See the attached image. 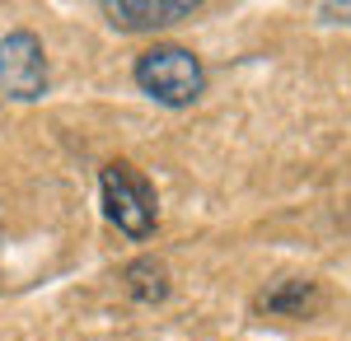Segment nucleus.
Masks as SVG:
<instances>
[{
    "mask_svg": "<svg viewBox=\"0 0 351 341\" xmlns=\"http://www.w3.org/2000/svg\"><path fill=\"white\" fill-rule=\"evenodd\" d=\"M132 79H136V89L145 99H155L160 108H192L206 94V66L178 42L145 47L132 61Z\"/></svg>",
    "mask_w": 351,
    "mask_h": 341,
    "instance_id": "f257e3e1",
    "label": "nucleus"
},
{
    "mask_svg": "<svg viewBox=\"0 0 351 341\" xmlns=\"http://www.w3.org/2000/svg\"><path fill=\"white\" fill-rule=\"evenodd\" d=\"M99 197H104V215L108 225H117L132 243H145L160 225V197H155V183L132 168L127 159H112L99 168Z\"/></svg>",
    "mask_w": 351,
    "mask_h": 341,
    "instance_id": "f03ea898",
    "label": "nucleus"
},
{
    "mask_svg": "<svg viewBox=\"0 0 351 341\" xmlns=\"http://www.w3.org/2000/svg\"><path fill=\"white\" fill-rule=\"evenodd\" d=\"M0 94L14 103H33L47 94V52L38 33L14 28L0 38Z\"/></svg>",
    "mask_w": 351,
    "mask_h": 341,
    "instance_id": "7ed1b4c3",
    "label": "nucleus"
},
{
    "mask_svg": "<svg viewBox=\"0 0 351 341\" xmlns=\"http://www.w3.org/2000/svg\"><path fill=\"white\" fill-rule=\"evenodd\" d=\"M104 19L117 33H155L197 14V0H104Z\"/></svg>",
    "mask_w": 351,
    "mask_h": 341,
    "instance_id": "20e7f679",
    "label": "nucleus"
},
{
    "mask_svg": "<svg viewBox=\"0 0 351 341\" xmlns=\"http://www.w3.org/2000/svg\"><path fill=\"white\" fill-rule=\"evenodd\" d=\"M122 281H127V294L141 299V304H164V299H169V271H164V262H155V257L127 262Z\"/></svg>",
    "mask_w": 351,
    "mask_h": 341,
    "instance_id": "39448f33",
    "label": "nucleus"
},
{
    "mask_svg": "<svg viewBox=\"0 0 351 341\" xmlns=\"http://www.w3.org/2000/svg\"><path fill=\"white\" fill-rule=\"evenodd\" d=\"M309 304H314V286H309V281H286V286L267 290V294L258 299V309H267V314H291V318H300Z\"/></svg>",
    "mask_w": 351,
    "mask_h": 341,
    "instance_id": "423d86ee",
    "label": "nucleus"
},
{
    "mask_svg": "<svg viewBox=\"0 0 351 341\" xmlns=\"http://www.w3.org/2000/svg\"><path fill=\"white\" fill-rule=\"evenodd\" d=\"M324 14L332 24H351V5H324Z\"/></svg>",
    "mask_w": 351,
    "mask_h": 341,
    "instance_id": "0eeeda50",
    "label": "nucleus"
}]
</instances>
